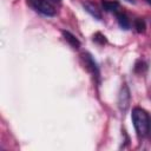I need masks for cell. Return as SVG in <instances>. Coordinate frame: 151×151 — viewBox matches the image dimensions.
Wrapping results in <instances>:
<instances>
[{"mask_svg":"<svg viewBox=\"0 0 151 151\" xmlns=\"http://www.w3.org/2000/svg\"><path fill=\"white\" fill-rule=\"evenodd\" d=\"M84 8H85V11L87 12V13H90L94 19H97V20H100L101 19V13H100V11L97 8V6H94L93 4H90V2H85L84 4Z\"/></svg>","mask_w":151,"mask_h":151,"instance_id":"7","label":"cell"},{"mask_svg":"<svg viewBox=\"0 0 151 151\" xmlns=\"http://www.w3.org/2000/svg\"><path fill=\"white\" fill-rule=\"evenodd\" d=\"M146 2H147V4H150V5H151V0H146Z\"/></svg>","mask_w":151,"mask_h":151,"instance_id":"12","label":"cell"},{"mask_svg":"<svg viewBox=\"0 0 151 151\" xmlns=\"http://www.w3.org/2000/svg\"><path fill=\"white\" fill-rule=\"evenodd\" d=\"M53 1H60V0H53Z\"/></svg>","mask_w":151,"mask_h":151,"instance_id":"13","label":"cell"},{"mask_svg":"<svg viewBox=\"0 0 151 151\" xmlns=\"http://www.w3.org/2000/svg\"><path fill=\"white\" fill-rule=\"evenodd\" d=\"M101 4H103V8L106 12H114V13H117L119 7H120L119 2L116 1V0H113V1L112 0H103Z\"/></svg>","mask_w":151,"mask_h":151,"instance_id":"6","label":"cell"},{"mask_svg":"<svg viewBox=\"0 0 151 151\" xmlns=\"http://www.w3.org/2000/svg\"><path fill=\"white\" fill-rule=\"evenodd\" d=\"M63 33V35H64V38H65V40L73 47V48H79L80 47V41L77 39V37L76 35H73L71 32H68V31H63L61 32Z\"/></svg>","mask_w":151,"mask_h":151,"instance_id":"5","label":"cell"},{"mask_svg":"<svg viewBox=\"0 0 151 151\" xmlns=\"http://www.w3.org/2000/svg\"><path fill=\"white\" fill-rule=\"evenodd\" d=\"M146 68H147V65H146L145 61H143V60L136 61V64H134V72H136V73H139V74H140V73L145 72Z\"/></svg>","mask_w":151,"mask_h":151,"instance_id":"10","label":"cell"},{"mask_svg":"<svg viewBox=\"0 0 151 151\" xmlns=\"http://www.w3.org/2000/svg\"><path fill=\"white\" fill-rule=\"evenodd\" d=\"M130 99H131V96H130L129 87L124 84L120 87V91L118 93V107H119V110L122 112H126V110L129 109V106H130Z\"/></svg>","mask_w":151,"mask_h":151,"instance_id":"4","label":"cell"},{"mask_svg":"<svg viewBox=\"0 0 151 151\" xmlns=\"http://www.w3.org/2000/svg\"><path fill=\"white\" fill-rule=\"evenodd\" d=\"M93 41H96V42H97V44H99V45H104V44H106V42H107L106 37H105L104 34L99 33V32L94 33V35H93Z\"/></svg>","mask_w":151,"mask_h":151,"instance_id":"11","label":"cell"},{"mask_svg":"<svg viewBox=\"0 0 151 151\" xmlns=\"http://www.w3.org/2000/svg\"><path fill=\"white\" fill-rule=\"evenodd\" d=\"M134 28L138 33H144L145 32V28H146V25H145V21L140 18H137L134 20Z\"/></svg>","mask_w":151,"mask_h":151,"instance_id":"9","label":"cell"},{"mask_svg":"<svg viewBox=\"0 0 151 151\" xmlns=\"http://www.w3.org/2000/svg\"><path fill=\"white\" fill-rule=\"evenodd\" d=\"M27 2L33 9H35L37 12H39L44 15H47V17L55 15L54 6L51 2H48L47 0H27Z\"/></svg>","mask_w":151,"mask_h":151,"instance_id":"2","label":"cell"},{"mask_svg":"<svg viewBox=\"0 0 151 151\" xmlns=\"http://www.w3.org/2000/svg\"><path fill=\"white\" fill-rule=\"evenodd\" d=\"M81 59H83V61H84V65H85L86 70H87L94 78H97V79L99 80V74H100V73H99V67H98L96 60L93 59V57H92L88 52H84V53L81 54Z\"/></svg>","mask_w":151,"mask_h":151,"instance_id":"3","label":"cell"},{"mask_svg":"<svg viewBox=\"0 0 151 151\" xmlns=\"http://www.w3.org/2000/svg\"><path fill=\"white\" fill-rule=\"evenodd\" d=\"M132 123L139 137H149L151 139V116L142 107L132 110Z\"/></svg>","mask_w":151,"mask_h":151,"instance_id":"1","label":"cell"},{"mask_svg":"<svg viewBox=\"0 0 151 151\" xmlns=\"http://www.w3.org/2000/svg\"><path fill=\"white\" fill-rule=\"evenodd\" d=\"M116 17H117V21H118V25L123 28V29H129L130 26H131V22L127 18V15L125 13H120V12H117L116 13Z\"/></svg>","mask_w":151,"mask_h":151,"instance_id":"8","label":"cell"}]
</instances>
